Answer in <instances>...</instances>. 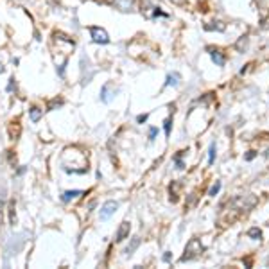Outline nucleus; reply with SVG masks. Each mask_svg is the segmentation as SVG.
<instances>
[{"label": "nucleus", "instance_id": "nucleus-1", "mask_svg": "<svg viewBox=\"0 0 269 269\" xmlns=\"http://www.w3.org/2000/svg\"><path fill=\"white\" fill-rule=\"evenodd\" d=\"M201 251H203V246H201L199 239H190V242L187 244V247H185V255H183L180 260H181V262L192 260V258H196Z\"/></svg>", "mask_w": 269, "mask_h": 269}, {"label": "nucleus", "instance_id": "nucleus-2", "mask_svg": "<svg viewBox=\"0 0 269 269\" xmlns=\"http://www.w3.org/2000/svg\"><path fill=\"white\" fill-rule=\"evenodd\" d=\"M90 34H92V40H94L95 43L106 45L109 41L108 32H106L104 29H101V27H97V25H92V27H90Z\"/></svg>", "mask_w": 269, "mask_h": 269}, {"label": "nucleus", "instance_id": "nucleus-3", "mask_svg": "<svg viewBox=\"0 0 269 269\" xmlns=\"http://www.w3.org/2000/svg\"><path fill=\"white\" fill-rule=\"evenodd\" d=\"M117 208H118V203H117V201H106L101 208V221L109 219L117 212Z\"/></svg>", "mask_w": 269, "mask_h": 269}, {"label": "nucleus", "instance_id": "nucleus-4", "mask_svg": "<svg viewBox=\"0 0 269 269\" xmlns=\"http://www.w3.org/2000/svg\"><path fill=\"white\" fill-rule=\"evenodd\" d=\"M129 230H131V224L127 223V221H124L122 224H120V228H118V232H117V242H122L124 239H127L129 237Z\"/></svg>", "mask_w": 269, "mask_h": 269}, {"label": "nucleus", "instance_id": "nucleus-5", "mask_svg": "<svg viewBox=\"0 0 269 269\" xmlns=\"http://www.w3.org/2000/svg\"><path fill=\"white\" fill-rule=\"evenodd\" d=\"M111 88H113V84H111V83H106V84L101 88V101L106 102V104H108V102H111V99L115 97V92H113V94L109 92Z\"/></svg>", "mask_w": 269, "mask_h": 269}, {"label": "nucleus", "instance_id": "nucleus-6", "mask_svg": "<svg viewBox=\"0 0 269 269\" xmlns=\"http://www.w3.org/2000/svg\"><path fill=\"white\" fill-rule=\"evenodd\" d=\"M83 194H84L83 190H66L65 194L61 196V201H63V203H68V201H72V199H75V197L83 196Z\"/></svg>", "mask_w": 269, "mask_h": 269}, {"label": "nucleus", "instance_id": "nucleus-7", "mask_svg": "<svg viewBox=\"0 0 269 269\" xmlns=\"http://www.w3.org/2000/svg\"><path fill=\"white\" fill-rule=\"evenodd\" d=\"M41 113H43V109H40L38 106H32V108L29 109V117L32 122H38L40 118H41Z\"/></svg>", "mask_w": 269, "mask_h": 269}, {"label": "nucleus", "instance_id": "nucleus-8", "mask_svg": "<svg viewBox=\"0 0 269 269\" xmlns=\"http://www.w3.org/2000/svg\"><path fill=\"white\" fill-rule=\"evenodd\" d=\"M208 50H210L212 59L215 61V65H219V66L224 65V56H221V52H219V50H214V49H208Z\"/></svg>", "mask_w": 269, "mask_h": 269}, {"label": "nucleus", "instance_id": "nucleus-9", "mask_svg": "<svg viewBox=\"0 0 269 269\" xmlns=\"http://www.w3.org/2000/svg\"><path fill=\"white\" fill-rule=\"evenodd\" d=\"M138 244H140V239H138V237H133L131 244L126 247V251H124V253H126V255H131L133 251H135V249H137V247H138Z\"/></svg>", "mask_w": 269, "mask_h": 269}, {"label": "nucleus", "instance_id": "nucleus-10", "mask_svg": "<svg viewBox=\"0 0 269 269\" xmlns=\"http://www.w3.org/2000/svg\"><path fill=\"white\" fill-rule=\"evenodd\" d=\"M178 83H180V75H178V74H171V75H167L165 86H176Z\"/></svg>", "mask_w": 269, "mask_h": 269}, {"label": "nucleus", "instance_id": "nucleus-11", "mask_svg": "<svg viewBox=\"0 0 269 269\" xmlns=\"http://www.w3.org/2000/svg\"><path fill=\"white\" fill-rule=\"evenodd\" d=\"M59 106H63V99H61V97H59V99H54V101H50V102H49V106H47V109H49V111H52V109L59 108Z\"/></svg>", "mask_w": 269, "mask_h": 269}, {"label": "nucleus", "instance_id": "nucleus-12", "mask_svg": "<svg viewBox=\"0 0 269 269\" xmlns=\"http://www.w3.org/2000/svg\"><path fill=\"white\" fill-rule=\"evenodd\" d=\"M247 237H253V239H260V237H262V232L258 230V228H251V230L247 232Z\"/></svg>", "mask_w": 269, "mask_h": 269}, {"label": "nucleus", "instance_id": "nucleus-13", "mask_svg": "<svg viewBox=\"0 0 269 269\" xmlns=\"http://www.w3.org/2000/svg\"><path fill=\"white\" fill-rule=\"evenodd\" d=\"M214 160H215V144H212L210 146V151H208V163H214Z\"/></svg>", "mask_w": 269, "mask_h": 269}, {"label": "nucleus", "instance_id": "nucleus-14", "mask_svg": "<svg viewBox=\"0 0 269 269\" xmlns=\"http://www.w3.org/2000/svg\"><path fill=\"white\" fill-rule=\"evenodd\" d=\"M219 190H221V181H215V185H214V187L210 189V192H208V196H212V197H214V196H217V194H219Z\"/></svg>", "mask_w": 269, "mask_h": 269}, {"label": "nucleus", "instance_id": "nucleus-15", "mask_svg": "<svg viewBox=\"0 0 269 269\" xmlns=\"http://www.w3.org/2000/svg\"><path fill=\"white\" fill-rule=\"evenodd\" d=\"M171 126H172V118L169 117L167 120L163 122V129H165V135H167V137H171Z\"/></svg>", "mask_w": 269, "mask_h": 269}, {"label": "nucleus", "instance_id": "nucleus-16", "mask_svg": "<svg viewBox=\"0 0 269 269\" xmlns=\"http://www.w3.org/2000/svg\"><path fill=\"white\" fill-rule=\"evenodd\" d=\"M9 221H11V224H15V203L9 208Z\"/></svg>", "mask_w": 269, "mask_h": 269}, {"label": "nucleus", "instance_id": "nucleus-17", "mask_svg": "<svg viewBox=\"0 0 269 269\" xmlns=\"http://www.w3.org/2000/svg\"><path fill=\"white\" fill-rule=\"evenodd\" d=\"M147 118H149V115H147V113H144V115H138V117H137V122H138V124H144V122H147Z\"/></svg>", "mask_w": 269, "mask_h": 269}, {"label": "nucleus", "instance_id": "nucleus-18", "mask_svg": "<svg viewBox=\"0 0 269 269\" xmlns=\"http://www.w3.org/2000/svg\"><path fill=\"white\" fill-rule=\"evenodd\" d=\"M15 86H16L15 77H11V79H9V84H7V92H13V90H15Z\"/></svg>", "mask_w": 269, "mask_h": 269}, {"label": "nucleus", "instance_id": "nucleus-19", "mask_svg": "<svg viewBox=\"0 0 269 269\" xmlns=\"http://www.w3.org/2000/svg\"><path fill=\"white\" fill-rule=\"evenodd\" d=\"M156 135H158V129H156V127H151V131H149V140H154Z\"/></svg>", "mask_w": 269, "mask_h": 269}, {"label": "nucleus", "instance_id": "nucleus-20", "mask_svg": "<svg viewBox=\"0 0 269 269\" xmlns=\"http://www.w3.org/2000/svg\"><path fill=\"white\" fill-rule=\"evenodd\" d=\"M174 160H176V165H178V169H183V167H185V165H183V161L180 160V154H176Z\"/></svg>", "mask_w": 269, "mask_h": 269}, {"label": "nucleus", "instance_id": "nucleus-21", "mask_svg": "<svg viewBox=\"0 0 269 269\" xmlns=\"http://www.w3.org/2000/svg\"><path fill=\"white\" fill-rule=\"evenodd\" d=\"M255 156H257V153H255V151H249V153L246 154V160H247V161H249V160H253Z\"/></svg>", "mask_w": 269, "mask_h": 269}, {"label": "nucleus", "instance_id": "nucleus-22", "mask_svg": "<svg viewBox=\"0 0 269 269\" xmlns=\"http://www.w3.org/2000/svg\"><path fill=\"white\" fill-rule=\"evenodd\" d=\"M163 260H165V262H171V253H169V251L163 255Z\"/></svg>", "mask_w": 269, "mask_h": 269}, {"label": "nucleus", "instance_id": "nucleus-23", "mask_svg": "<svg viewBox=\"0 0 269 269\" xmlns=\"http://www.w3.org/2000/svg\"><path fill=\"white\" fill-rule=\"evenodd\" d=\"M4 70H6V68H4V65H2V63H0V74H4Z\"/></svg>", "mask_w": 269, "mask_h": 269}, {"label": "nucleus", "instance_id": "nucleus-24", "mask_svg": "<svg viewBox=\"0 0 269 269\" xmlns=\"http://www.w3.org/2000/svg\"><path fill=\"white\" fill-rule=\"evenodd\" d=\"M172 2H176V4H181L183 0H172Z\"/></svg>", "mask_w": 269, "mask_h": 269}, {"label": "nucleus", "instance_id": "nucleus-25", "mask_svg": "<svg viewBox=\"0 0 269 269\" xmlns=\"http://www.w3.org/2000/svg\"><path fill=\"white\" fill-rule=\"evenodd\" d=\"M266 156H267V158H269V151H267V154H266Z\"/></svg>", "mask_w": 269, "mask_h": 269}]
</instances>
